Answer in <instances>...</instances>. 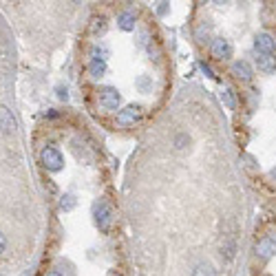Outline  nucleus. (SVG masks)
<instances>
[{
    "label": "nucleus",
    "instance_id": "nucleus-20",
    "mask_svg": "<svg viewBox=\"0 0 276 276\" xmlns=\"http://www.w3.org/2000/svg\"><path fill=\"white\" fill-rule=\"evenodd\" d=\"M58 98L60 100H69V91H66V86H58Z\"/></svg>",
    "mask_w": 276,
    "mask_h": 276
},
{
    "label": "nucleus",
    "instance_id": "nucleus-23",
    "mask_svg": "<svg viewBox=\"0 0 276 276\" xmlns=\"http://www.w3.org/2000/svg\"><path fill=\"white\" fill-rule=\"evenodd\" d=\"M166 9H168V2H159V9H157V11H159V13H166Z\"/></svg>",
    "mask_w": 276,
    "mask_h": 276
},
{
    "label": "nucleus",
    "instance_id": "nucleus-4",
    "mask_svg": "<svg viewBox=\"0 0 276 276\" xmlns=\"http://www.w3.org/2000/svg\"><path fill=\"white\" fill-rule=\"evenodd\" d=\"M100 104L104 106V109H111V111H115L117 106H120V102H122V95H120V91L113 89V86H104V89L100 91Z\"/></svg>",
    "mask_w": 276,
    "mask_h": 276
},
{
    "label": "nucleus",
    "instance_id": "nucleus-7",
    "mask_svg": "<svg viewBox=\"0 0 276 276\" xmlns=\"http://www.w3.org/2000/svg\"><path fill=\"white\" fill-rule=\"evenodd\" d=\"M210 51L217 60H228L230 55H232V44H230V40H226V38H214Z\"/></svg>",
    "mask_w": 276,
    "mask_h": 276
},
{
    "label": "nucleus",
    "instance_id": "nucleus-17",
    "mask_svg": "<svg viewBox=\"0 0 276 276\" xmlns=\"http://www.w3.org/2000/svg\"><path fill=\"white\" fill-rule=\"evenodd\" d=\"M186 144H190V137H188V135H183V133H181V135H177L175 146H177V148H186Z\"/></svg>",
    "mask_w": 276,
    "mask_h": 276
},
{
    "label": "nucleus",
    "instance_id": "nucleus-25",
    "mask_svg": "<svg viewBox=\"0 0 276 276\" xmlns=\"http://www.w3.org/2000/svg\"><path fill=\"white\" fill-rule=\"evenodd\" d=\"M272 177H274V179H276V168H274V170H272Z\"/></svg>",
    "mask_w": 276,
    "mask_h": 276
},
{
    "label": "nucleus",
    "instance_id": "nucleus-13",
    "mask_svg": "<svg viewBox=\"0 0 276 276\" xmlns=\"http://www.w3.org/2000/svg\"><path fill=\"white\" fill-rule=\"evenodd\" d=\"M221 98H223V102H226V106L228 109H237V98H234V91L232 89H223V93H221Z\"/></svg>",
    "mask_w": 276,
    "mask_h": 276
},
{
    "label": "nucleus",
    "instance_id": "nucleus-22",
    "mask_svg": "<svg viewBox=\"0 0 276 276\" xmlns=\"http://www.w3.org/2000/svg\"><path fill=\"white\" fill-rule=\"evenodd\" d=\"M139 86H141L144 91H148V86H150V82H148V78H141V80H139Z\"/></svg>",
    "mask_w": 276,
    "mask_h": 276
},
{
    "label": "nucleus",
    "instance_id": "nucleus-10",
    "mask_svg": "<svg viewBox=\"0 0 276 276\" xmlns=\"http://www.w3.org/2000/svg\"><path fill=\"white\" fill-rule=\"evenodd\" d=\"M257 64L261 71L272 73V71H276V55L274 53H257Z\"/></svg>",
    "mask_w": 276,
    "mask_h": 276
},
{
    "label": "nucleus",
    "instance_id": "nucleus-8",
    "mask_svg": "<svg viewBox=\"0 0 276 276\" xmlns=\"http://www.w3.org/2000/svg\"><path fill=\"white\" fill-rule=\"evenodd\" d=\"M254 49H257V53H274L276 40L270 33H259L257 40H254Z\"/></svg>",
    "mask_w": 276,
    "mask_h": 276
},
{
    "label": "nucleus",
    "instance_id": "nucleus-18",
    "mask_svg": "<svg viewBox=\"0 0 276 276\" xmlns=\"http://www.w3.org/2000/svg\"><path fill=\"white\" fill-rule=\"evenodd\" d=\"M234 250H237V245H234L232 241H228L226 243V257L228 259H234Z\"/></svg>",
    "mask_w": 276,
    "mask_h": 276
},
{
    "label": "nucleus",
    "instance_id": "nucleus-3",
    "mask_svg": "<svg viewBox=\"0 0 276 276\" xmlns=\"http://www.w3.org/2000/svg\"><path fill=\"white\" fill-rule=\"evenodd\" d=\"M139 117H141V106H137V104H131V106H126V109H122L120 113H117L115 117V122H117V126H133L135 122H139Z\"/></svg>",
    "mask_w": 276,
    "mask_h": 276
},
{
    "label": "nucleus",
    "instance_id": "nucleus-14",
    "mask_svg": "<svg viewBox=\"0 0 276 276\" xmlns=\"http://www.w3.org/2000/svg\"><path fill=\"white\" fill-rule=\"evenodd\" d=\"M192 276H217V274H214V270L208 263H199L197 268L192 270Z\"/></svg>",
    "mask_w": 276,
    "mask_h": 276
},
{
    "label": "nucleus",
    "instance_id": "nucleus-1",
    "mask_svg": "<svg viewBox=\"0 0 276 276\" xmlns=\"http://www.w3.org/2000/svg\"><path fill=\"white\" fill-rule=\"evenodd\" d=\"M40 161H42V166L47 168V170H51V172L62 170V166H64V157H62V152H60L55 146H47V148H42V152H40Z\"/></svg>",
    "mask_w": 276,
    "mask_h": 276
},
{
    "label": "nucleus",
    "instance_id": "nucleus-5",
    "mask_svg": "<svg viewBox=\"0 0 276 276\" xmlns=\"http://www.w3.org/2000/svg\"><path fill=\"white\" fill-rule=\"evenodd\" d=\"M276 254V239L274 237H263L261 241L257 243V257L261 261H268Z\"/></svg>",
    "mask_w": 276,
    "mask_h": 276
},
{
    "label": "nucleus",
    "instance_id": "nucleus-6",
    "mask_svg": "<svg viewBox=\"0 0 276 276\" xmlns=\"http://www.w3.org/2000/svg\"><path fill=\"white\" fill-rule=\"evenodd\" d=\"M16 129H18V122H16V117L11 115V111H9L7 106H0V133L11 135V133H16Z\"/></svg>",
    "mask_w": 276,
    "mask_h": 276
},
{
    "label": "nucleus",
    "instance_id": "nucleus-2",
    "mask_svg": "<svg viewBox=\"0 0 276 276\" xmlns=\"http://www.w3.org/2000/svg\"><path fill=\"white\" fill-rule=\"evenodd\" d=\"M93 214H95V223H98L102 232H111V228H113V208L106 201H98L93 208Z\"/></svg>",
    "mask_w": 276,
    "mask_h": 276
},
{
    "label": "nucleus",
    "instance_id": "nucleus-15",
    "mask_svg": "<svg viewBox=\"0 0 276 276\" xmlns=\"http://www.w3.org/2000/svg\"><path fill=\"white\" fill-rule=\"evenodd\" d=\"M106 31V20L104 18H95L93 24H91V33L93 35H102Z\"/></svg>",
    "mask_w": 276,
    "mask_h": 276
},
{
    "label": "nucleus",
    "instance_id": "nucleus-19",
    "mask_svg": "<svg viewBox=\"0 0 276 276\" xmlns=\"http://www.w3.org/2000/svg\"><path fill=\"white\" fill-rule=\"evenodd\" d=\"M199 66H201V71H203V73L208 75V78H217V75H214V71H212V69H210V66H208L206 62H201Z\"/></svg>",
    "mask_w": 276,
    "mask_h": 276
},
{
    "label": "nucleus",
    "instance_id": "nucleus-21",
    "mask_svg": "<svg viewBox=\"0 0 276 276\" xmlns=\"http://www.w3.org/2000/svg\"><path fill=\"white\" fill-rule=\"evenodd\" d=\"M4 248H7V237L0 232V252H4Z\"/></svg>",
    "mask_w": 276,
    "mask_h": 276
},
{
    "label": "nucleus",
    "instance_id": "nucleus-26",
    "mask_svg": "<svg viewBox=\"0 0 276 276\" xmlns=\"http://www.w3.org/2000/svg\"><path fill=\"white\" fill-rule=\"evenodd\" d=\"M117 276H120V274H117Z\"/></svg>",
    "mask_w": 276,
    "mask_h": 276
},
{
    "label": "nucleus",
    "instance_id": "nucleus-24",
    "mask_svg": "<svg viewBox=\"0 0 276 276\" xmlns=\"http://www.w3.org/2000/svg\"><path fill=\"white\" fill-rule=\"evenodd\" d=\"M44 276H62V274H60V272H55V270H53V272H47Z\"/></svg>",
    "mask_w": 276,
    "mask_h": 276
},
{
    "label": "nucleus",
    "instance_id": "nucleus-11",
    "mask_svg": "<svg viewBox=\"0 0 276 276\" xmlns=\"http://www.w3.org/2000/svg\"><path fill=\"white\" fill-rule=\"evenodd\" d=\"M117 24H120L122 31H133V29H135V13L122 11L120 16H117Z\"/></svg>",
    "mask_w": 276,
    "mask_h": 276
},
{
    "label": "nucleus",
    "instance_id": "nucleus-12",
    "mask_svg": "<svg viewBox=\"0 0 276 276\" xmlns=\"http://www.w3.org/2000/svg\"><path fill=\"white\" fill-rule=\"evenodd\" d=\"M89 71L93 78H102L106 73V60L102 58H91V64H89Z\"/></svg>",
    "mask_w": 276,
    "mask_h": 276
},
{
    "label": "nucleus",
    "instance_id": "nucleus-9",
    "mask_svg": "<svg viewBox=\"0 0 276 276\" xmlns=\"http://www.w3.org/2000/svg\"><path fill=\"white\" fill-rule=\"evenodd\" d=\"M232 75L237 80L250 82L252 80V66H250V62H245V60H237V62H232Z\"/></svg>",
    "mask_w": 276,
    "mask_h": 276
},
{
    "label": "nucleus",
    "instance_id": "nucleus-16",
    "mask_svg": "<svg viewBox=\"0 0 276 276\" xmlns=\"http://www.w3.org/2000/svg\"><path fill=\"white\" fill-rule=\"evenodd\" d=\"M60 208H62L64 212L73 210V208H75V197H73V195H64L62 201H60Z\"/></svg>",
    "mask_w": 276,
    "mask_h": 276
}]
</instances>
